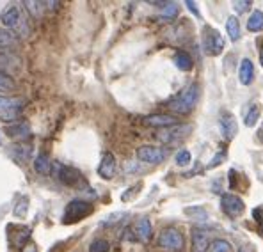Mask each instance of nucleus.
I'll list each match as a JSON object with an SVG mask.
<instances>
[{
	"label": "nucleus",
	"instance_id": "nucleus-24",
	"mask_svg": "<svg viewBox=\"0 0 263 252\" xmlns=\"http://www.w3.org/2000/svg\"><path fill=\"white\" fill-rule=\"evenodd\" d=\"M173 61H175V66L180 71H191L192 66H194V61H192V57L189 55V53L185 52H178L175 57H173Z\"/></svg>",
	"mask_w": 263,
	"mask_h": 252
},
{
	"label": "nucleus",
	"instance_id": "nucleus-17",
	"mask_svg": "<svg viewBox=\"0 0 263 252\" xmlns=\"http://www.w3.org/2000/svg\"><path fill=\"white\" fill-rule=\"evenodd\" d=\"M144 123L148 126L162 128V130H164V128H171V126L180 125L175 115H169V114H153V115H148V118H144Z\"/></svg>",
	"mask_w": 263,
	"mask_h": 252
},
{
	"label": "nucleus",
	"instance_id": "nucleus-10",
	"mask_svg": "<svg viewBox=\"0 0 263 252\" xmlns=\"http://www.w3.org/2000/svg\"><path fill=\"white\" fill-rule=\"evenodd\" d=\"M137 158L141 162H144V164L158 165L167 158V151L155 146H141L137 149Z\"/></svg>",
	"mask_w": 263,
	"mask_h": 252
},
{
	"label": "nucleus",
	"instance_id": "nucleus-26",
	"mask_svg": "<svg viewBox=\"0 0 263 252\" xmlns=\"http://www.w3.org/2000/svg\"><path fill=\"white\" fill-rule=\"evenodd\" d=\"M29 197L27 196H20L16 199V203H14V208H13V215L16 217V219H25L27 213H29Z\"/></svg>",
	"mask_w": 263,
	"mask_h": 252
},
{
	"label": "nucleus",
	"instance_id": "nucleus-25",
	"mask_svg": "<svg viewBox=\"0 0 263 252\" xmlns=\"http://www.w3.org/2000/svg\"><path fill=\"white\" fill-rule=\"evenodd\" d=\"M23 6L27 7V13L30 14L32 18H36V20H40L41 16H43L45 13V2H37V0H27V2H23Z\"/></svg>",
	"mask_w": 263,
	"mask_h": 252
},
{
	"label": "nucleus",
	"instance_id": "nucleus-1",
	"mask_svg": "<svg viewBox=\"0 0 263 252\" xmlns=\"http://www.w3.org/2000/svg\"><path fill=\"white\" fill-rule=\"evenodd\" d=\"M201 96V85L199 84H189L187 87H183L176 96H173L167 102V108L175 114L187 115L191 114L196 108L197 102H199Z\"/></svg>",
	"mask_w": 263,
	"mask_h": 252
},
{
	"label": "nucleus",
	"instance_id": "nucleus-37",
	"mask_svg": "<svg viewBox=\"0 0 263 252\" xmlns=\"http://www.w3.org/2000/svg\"><path fill=\"white\" fill-rule=\"evenodd\" d=\"M224 158H226V151H219V153L215 154V157L210 160V164H208V167H206V169H215V167H217V165L220 164V162L224 160Z\"/></svg>",
	"mask_w": 263,
	"mask_h": 252
},
{
	"label": "nucleus",
	"instance_id": "nucleus-33",
	"mask_svg": "<svg viewBox=\"0 0 263 252\" xmlns=\"http://www.w3.org/2000/svg\"><path fill=\"white\" fill-rule=\"evenodd\" d=\"M178 11H180V7H178L176 2H165L164 9H162V16L164 18H175L178 14Z\"/></svg>",
	"mask_w": 263,
	"mask_h": 252
},
{
	"label": "nucleus",
	"instance_id": "nucleus-11",
	"mask_svg": "<svg viewBox=\"0 0 263 252\" xmlns=\"http://www.w3.org/2000/svg\"><path fill=\"white\" fill-rule=\"evenodd\" d=\"M210 232L204 227H192L191 229V252H208L210 243Z\"/></svg>",
	"mask_w": 263,
	"mask_h": 252
},
{
	"label": "nucleus",
	"instance_id": "nucleus-7",
	"mask_svg": "<svg viewBox=\"0 0 263 252\" xmlns=\"http://www.w3.org/2000/svg\"><path fill=\"white\" fill-rule=\"evenodd\" d=\"M203 46L208 55H212V57L220 55L224 50V37L220 36V32L217 29L206 25L203 29Z\"/></svg>",
	"mask_w": 263,
	"mask_h": 252
},
{
	"label": "nucleus",
	"instance_id": "nucleus-38",
	"mask_svg": "<svg viewBox=\"0 0 263 252\" xmlns=\"http://www.w3.org/2000/svg\"><path fill=\"white\" fill-rule=\"evenodd\" d=\"M185 6L189 7V11H191V13H194V16H196V18H199V16H201L199 11H197V4H196V2H191V0H187V2H185Z\"/></svg>",
	"mask_w": 263,
	"mask_h": 252
},
{
	"label": "nucleus",
	"instance_id": "nucleus-19",
	"mask_svg": "<svg viewBox=\"0 0 263 252\" xmlns=\"http://www.w3.org/2000/svg\"><path fill=\"white\" fill-rule=\"evenodd\" d=\"M34 170H36L37 174H41V176H48V174H52L53 162L50 160L48 154L40 153L36 158H34Z\"/></svg>",
	"mask_w": 263,
	"mask_h": 252
},
{
	"label": "nucleus",
	"instance_id": "nucleus-30",
	"mask_svg": "<svg viewBox=\"0 0 263 252\" xmlns=\"http://www.w3.org/2000/svg\"><path fill=\"white\" fill-rule=\"evenodd\" d=\"M208 252H231V243L228 240L222 238H215L214 242L210 243V249Z\"/></svg>",
	"mask_w": 263,
	"mask_h": 252
},
{
	"label": "nucleus",
	"instance_id": "nucleus-32",
	"mask_svg": "<svg viewBox=\"0 0 263 252\" xmlns=\"http://www.w3.org/2000/svg\"><path fill=\"white\" fill-rule=\"evenodd\" d=\"M110 250V243L103 238H96L91 242L89 245V252H109Z\"/></svg>",
	"mask_w": 263,
	"mask_h": 252
},
{
	"label": "nucleus",
	"instance_id": "nucleus-27",
	"mask_svg": "<svg viewBox=\"0 0 263 252\" xmlns=\"http://www.w3.org/2000/svg\"><path fill=\"white\" fill-rule=\"evenodd\" d=\"M247 30L249 32H261L263 30V11H254L247 20Z\"/></svg>",
	"mask_w": 263,
	"mask_h": 252
},
{
	"label": "nucleus",
	"instance_id": "nucleus-42",
	"mask_svg": "<svg viewBox=\"0 0 263 252\" xmlns=\"http://www.w3.org/2000/svg\"><path fill=\"white\" fill-rule=\"evenodd\" d=\"M0 147H2V137H0Z\"/></svg>",
	"mask_w": 263,
	"mask_h": 252
},
{
	"label": "nucleus",
	"instance_id": "nucleus-39",
	"mask_svg": "<svg viewBox=\"0 0 263 252\" xmlns=\"http://www.w3.org/2000/svg\"><path fill=\"white\" fill-rule=\"evenodd\" d=\"M20 252H37V245H36V243L30 242V243H27V245L23 247Z\"/></svg>",
	"mask_w": 263,
	"mask_h": 252
},
{
	"label": "nucleus",
	"instance_id": "nucleus-21",
	"mask_svg": "<svg viewBox=\"0 0 263 252\" xmlns=\"http://www.w3.org/2000/svg\"><path fill=\"white\" fill-rule=\"evenodd\" d=\"M20 43V36L9 29H0V48L11 50Z\"/></svg>",
	"mask_w": 263,
	"mask_h": 252
},
{
	"label": "nucleus",
	"instance_id": "nucleus-15",
	"mask_svg": "<svg viewBox=\"0 0 263 252\" xmlns=\"http://www.w3.org/2000/svg\"><path fill=\"white\" fill-rule=\"evenodd\" d=\"M4 133H6L9 139L25 141V139L30 137V126H29V123H25V121H16V123H11V125H7L4 128Z\"/></svg>",
	"mask_w": 263,
	"mask_h": 252
},
{
	"label": "nucleus",
	"instance_id": "nucleus-28",
	"mask_svg": "<svg viewBox=\"0 0 263 252\" xmlns=\"http://www.w3.org/2000/svg\"><path fill=\"white\" fill-rule=\"evenodd\" d=\"M260 115H261V107L258 105V103H253V105L249 107V110H247L246 114V126L247 128H253L256 126V123L260 121Z\"/></svg>",
	"mask_w": 263,
	"mask_h": 252
},
{
	"label": "nucleus",
	"instance_id": "nucleus-12",
	"mask_svg": "<svg viewBox=\"0 0 263 252\" xmlns=\"http://www.w3.org/2000/svg\"><path fill=\"white\" fill-rule=\"evenodd\" d=\"M7 231H9V240L11 243H13L16 249H23V247L27 245V243H30V235H32V229H30L29 226H22V224H11L9 227H7Z\"/></svg>",
	"mask_w": 263,
	"mask_h": 252
},
{
	"label": "nucleus",
	"instance_id": "nucleus-36",
	"mask_svg": "<svg viewBox=\"0 0 263 252\" xmlns=\"http://www.w3.org/2000/svg\"><path fill=\"white\" fill-rule=\"evenodd\" d=\"M123 217H126V213H121V211H118V213H114V215H109L105 220L102 222V226L105 227V226H114V224H118L119 222V219H123Z\"/></svg>",
	"mask_w": 263,
	"mask_h": 252
},
{
	"label": "nucleus",
	"instance_id": "nucleus-13",
	"mask_svg": "<svg viewBox=\"0 0 263 252\" xmlns=\"http://www.w3.org/2000/svg\"><path fill=\"white\" fill-rule=\"evenodd\" d=\"M219 128H220V131H222V135H224V139H226V141H233V139L237 137V133H238V123H237L235 114H231V112H228V110L220 112Z\"/></svg>",
	"mask_w": 263,
	"mask_h": 252
},
{
	"label": "nucleus",
	"instance_id": "nucleus-4",
	"mask_svg": "<svg viewBox=\"0 0 263 252\" xmlns=\"http://www.w3.org/2000/svg\"><path fill=\"white\" fill-rule=\"evenodd\" d=\"M23 107H25V100L20 98V96H2L0 94V119L6 121L7 125L18 121Z\"/></svg>",
	"mask_w": 263,
	"mask_h": 252
},
{
	"label": "nucleus",
	"instance_id": "nucleus-41",
	"mask_svg": "<svg viewBox=\"0 0 263 252\" xmlns=\"http://www.w3.org/2000/svg\"><path fill=\"white\" fill-rule=\"evenodd\" d=\"M260 64L263 66V45H261V50H260Z\"/></svg>",
	"mask_w": 263,
	"mask_h": 252
},
{
	"label": "nucleus",
	"instance_id": "nucleus-34",
	"mask_svg": "<svg viewBox=\"0 0 263 252\" xmlns=\"http://www.w3.org/2000/svg\"><path fill=\"white\" fill-rule=\"evenodd\" d=\"M191 153H189V151L187 149H181V151H178V153H176V158H175V160H176V164L178 165H181V167H183V165H189V164H191Z\"/></svg>",
	"mask_w": 263,
	"mask_h": 252
},
{
	"label": "nucleus",
	"instance_id": "nucleus-16",
	"mask_svg": "<svg viewBox=\"0 0 263 252\" xmlns=\"http://www.w3.org/2000/svg\"><path fill=\"white\" fill-rule=\"evenodd\" d=\"M116 169H118V164H116V157L112 153H103L102 160H100V165H98V174L100 178L103 180H112L116 174Z\"/></svg>",
	"mask_w": 263,
	"mask_h": 252
},
{
	"label": "nucleus",
	"instance_id": "nucleus-5",
	"mask_svg": "<svg viewBox=\"0 0 263 252\" xmlns=\"http://www.w3.org/2000/svg\"><path fill=\"white\" fill-rule=\"evenodd\" d=\"M53 169H55L57 180L63 185H66V187L79 188V190L87 188L86 178H84V174L80 172L79 169L69 167V165H63V164H53Z\"/></svg>",
	"mask_w": 263,
	"mask_h": 252
},
{
	"label": "nucleus",
	"instance_id": "nucleus-8",
	"mask_svg": "<svg viewBox=\"0 0 263 252\" xmlns=\"http://www.w3.org/2000/svg\"><path fill=\"white\" fill-rule=\"evenodd\" d=\"M192 131L191 125H176L171 128H164L157 133V141H160L162 144H176L178 141L187 139V135Z\"/></svg>",
	"mask_w": 263,
	"mask_h": 252
},
{
	"label": "nucleus",
	"instance_id": "nucleus-31",
	"mask_svg": "<svg viewBox=\"0 0 263 252\" xmlns=\"http://www.w3.org/2000/svg\"><path fill=\"white\" fill-rule=\"evenodd\" d=\"M185 215L192 217L196 220H206L208 219V211L203 206H192V208H185Z\"/></svg>",
	"mask_w": 263,
	"mask_h": 252
},
{
	"label": "nucleus",
	"instance_id": "nucleus-6",
	"mask_svg": "<svg viewBox=\"0 0 263 252\" xmlns=\"http://www.w3.org/2000/svg\"><path fill=\"white\" fill-rule=\"evenodd\" d=\"M183 243V235L178 227H164L158 235V247L165 252H181Z\"/></svg>",
	"mask_w": 263,
	"mask_h": 252
},
{
	"label": "nucleus",
	"instance_id": "nucleus-18",
	"mask_svg": "<svg viewBox=\"0 0 263 252\" xmlns=\"http://www.w3.org/2000/svg\"><path fill=\"white\" fill-rule=\"evenodd\" d=\"M238 80L242 85H251L254 80V64L251 59H242L240 68H238Z\"/></svg>",
	"mask_w": 263,
	"mask_h": 252
},
{
	"label": "nucleus",
	"instance_id": "nucleus-3",
	"mask_svg": "<svg viewBox=\"0 0 263 252\" xmlns=\"http://www.w3.org/2000/svg\"><path fill=\"white\" fill-rule=\"evenodd\" d=\"M95 211V206H92L89 201H84V199H73L66 204L64 208V213H63V224H77L80 220H84L86 217H89L91 213Z\"/></svg>",
	"mask_w": 263,
	"mask_h": 252
},
{
	"label": "nucleus",
	"instance_id": "nucleus-14",
	"mask_svg": "<svg viewBox=\"0 0 263 252\" xmlns=\"http://www.w3.org/2000/svg\"><path fill=\"white\" fill-rule=\"evenodd\" d=\"M20 57L13 52V50L0 48V71L7 73V75H13V73L20 71Z\"/></svg>",
	"mask_w": 263,
	"mask_h": 252
},
{
	"label": "nucleus",
	"instance_id": "nucleus-9",
	"mask_svg": "<svg viewBox=\"0 0 263 252\" xmlns=\"http://www.w3.org/2000/svg\"><path fill=\"white\" fill-rule=\"evenodd\" d=\"M220 208L230 219H238L243 211H246V203L235 193H224L220 197Z\"/></svg>",
	"mask_w": 263,
	"mask_h": 252
},
{
	"label": "nucleus",
	"instance_id": "nucleus-23",
	"mask_svg": "<svg viewBox=\"0 0 263 252\" xmlns=\"http://www.w3.org/2000/svg\"><path fill=\"white\" fill-rule=\"evenodd\" d=\"M135 232H137V238L141 240V242H148L149 238H152V222H149V219H141L137 222V226H135Z\"/></svg>",
	"mask_w": 263,
	"mask_h": 252
},
{
	"label": "nucleus",
	"instance_id": "nucleus-29",
	"mask_svg": "<svg viewBox=\"0 0 263 252\" xmlns=\"http://www.w3.org/2000/svg\"><path fill=\"white\" fill-rule=\"evenodd\" d=\"M16 89V82L11 75L0 71V92H9Z\"/></svg>",
	"mask_w": 263,
	"mask_h": 252
},
{
	"label": "nucleus",
	"instance_id": "nucleus-22",
	"mask_svg": "<svg viewBox=\"0 0 263 252\" xmlns=\"http://www.w3.org/2000/svg\"><path fill=\"white\" fill-rule=\"evenodd\" d=\"M226 32L228 36H230V40L233 43L240 41L242 37V29H240V22H238V18L235 16H230L226 22Z\"/></svg>",
	"mask_w": 263,
	"mask_h": 252
},
{
	"label": "nucleus",
	"instance_id": "nucleus-40",
	"mask_svg": "<svg viewBox=\"0 0 263 252\" xmlns=\"http://www.w3.org/2000/svg\"><path fill=\"white\" fill-rule=\"evenodd\" d=\"M238 252H256V250H254L253 245H242L240 249H238Z\"/></svg>",
	"mask_w": 263,
	"mask_h": 252
},
{
	"label": "nucleus",
	"instance_id": "nucleus-2",
	"mask_svg": "<svg viewBox=\"0 0 263 252\" xmlns=\"http://www.w3.org/2000/svg\"><path fill=\"white\" fill-rule=\"evenodd\" d=\"M0 22H2L4 29L13 30V32H16L20 37H27L30 34L29 22L23 16L18 4H9V6L4 9V13L0 14Z\"/></svg>",
	"mask_w": 263,
	"mask_h": 252
},
{
	"label": "nucleus",
	"instance_id": "nucleus-20",
	"mask_svg": "<svg viewBox=\"0 0 263 252\" xmlns=\"http://www.w3.org/2000/svg\"><path fill=\"white\" fill-rule=\"evenodd\" d=\"M11 153H13V157L16 158L18 162H29L30 157H32V146L27 144V142H18V144H14L11 147Z\"/></svg>",
	"mask_w": 263,
	"mask_h": 252
},
{
	"label": "nucleus",
	"instance_id": "nucleus-35",
	"mask_svg": "<svg viewBox=\"0 0 263 252\" xmlns=\"http://www.w3.org/2000/svg\"><path fill=\"white\" fill-rule=\"evenodd\" d=\"M251 6H253V2H251V0H237V2H233V9L237 11L238 14L246 13Z\"/></svg>",
	"mask_w": 263,
	"mask_h": 252
}]
</instances>
